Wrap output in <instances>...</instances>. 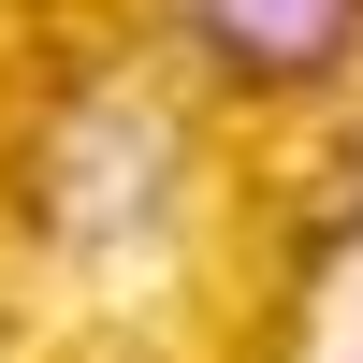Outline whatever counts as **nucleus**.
<instances>
[{
  "mask_svg": "<svg viewBox=\"0 0 363 363\" xmlns=\"http://www.w3.org/2000/svg\"><path fill=\"white\" fill-rule=\"evenodd\" d=\"M160 15L218 87H262V102H306L363 58V0H160Z\"/></svg>",
  "mask_w": 363,
  "mask_h": 363,
  "instance_id": "f257e3e1",
  "label": "nucleus"
}]
</instances>
